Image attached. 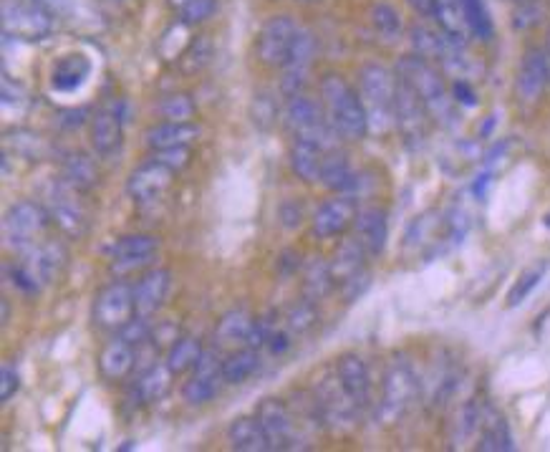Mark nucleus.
I'll list each match as a JSON object with an SVG mask.
<instances>
[{
	"label": "nucleus",
	"mask_w": 550,
	"mask_h": 452,
	"mask_svg": "<svg viewBox=\"0 0 550 452\" xmlns=\"http://www.w3.org/2000/svg\"><path fill=\"white\" fill-rule=\"evenodd\" d=\"M321 102L336 137L346 139V142L364 139V134L369 132V117H366L364 102L341 76L328 74L321 81Z\"/></svg>",
	"instance_id": "f257e3e1"
},
{
	"label": "nucleus",
	"mask_w": 550,
	"mask_h": 452,
	"mask_svg": "<svg viewBox=\"0 0 550 452\" xmlns=\"http://www.w3.org/2000/svg\"><path fill=\"white\" fill-rule=\"evenodd\" d=\"M397 76L422 99L432 119H439L445 124L455 122V107H452V99L447 96L445 79L434 69L432 61L422 59L419 54L404 56L397 64Z\"/></svg>",
	"instance_id": "f03ea898"
},
{
	"label": "nucleus",
	"mask_w": 550,
	"mask_h": 452,
	"mask_svg": "<svg viewBox=\"0 0 550 452\" xmlns=\"http://www.w3.org/2000/svg\"><path fill=\"white\" fill-rule=\"evenodd\" d=\"M399 76L379 64H366L359 71V96L369 117L371 132H384L394 124V102H397Z\"/></svg>",
	"instance_id": "7ed1b4c3"
},
{
	"label": "nucleus",
	"mask_w": 550,
	"mask_h": 452,
	"mask_svg": "<svg viewBox=\"0 0 550 452\" xmlns=\"http://www.w3.org/2000/svg\"><path fill=\"white\" fill-rule=\"evenodd\" d=\"M66 258L69 256L61 243H36L21 253V261L11 268L13 286L23 293H38L64 273Z\"/></svg>",
	"instance_id": "20e7f679"
},
{
	"label": "nucleus",
	"mask_w": 550,
	"mask_h": 452,
	"mask_svg": "<svg viewBox=\"0 0 550 452\" xmlns=\"http://www.w3.org/2000/svg\"><path fill=\"white\" fill-rule=\"evenodd\" d=\"M48 210H43L41 205L31 203V200H23V203L11 205V210L3 218V240L11 250L18 253H26L28 248L38 243L43 233L48 228Z\"/></svg>",
	"instance_id": "39448f33"
},
{
	"label": "nucleus",
	"mask_w": 550,
	"mask_h": 452,
	"mask_svg": "<svg viewBox=\"0 0 550 452\" xmlns=\"http://www.w3.org/2000/svg\"><path fill=\"white\" fill-rule=\"evenodd\" d=\"M53 16L36 0H6L3 6V36L13 41H43L51 33Z\"/></svg>",
	"instance_id": "423d86ee"
},
{
	"label": "nucleus",
	"mask_w": 550,
	"mask_h": 452,
	"mask_svg": "<svg viewBox=\"0 0 550 452\" xmlns=\"http://www.w3.org/2000/svg\"><path fill=\"white\" fill-rule=\"evenodd\" d=\"M137 316L134 286L114 281L101 288L94 298V324L104 331H122Z\"/></svg>",
	"instance_id": "0eeeda50"
},
{
	"label": "nucleus",
	"mask_w": 550,
	"mask_h": 452,
	"mask_svg": "<svg viewBox=\"0 0 550 452\" xmlns=\"http://www.w3.org/2000/svg\"><path fill=\"white\" fill-rule=\"evenodd\" d=\"M429 119H432V114L424 107L422 99L404 81H399L397 102H394V124H397L399 134H402L409 149H417L427 142Z\"/></svg>",
	"instance_id": "6e6552de"
},
{
	"label": "nucleus",
	"mask_w": 550,
	"mask_h": 452,
	"mask_svg": "<svg viewBox=\"0 0 550 452\" xmlns=\"http://www.w3.org/2000/svg\"><path fill=\"white\" fill-rule=\"evenodd\" d=\"M419 392L417 377H414L412 367L407 362H394L389 367L387 377H384V397H381V410L379 415L384 420H397L404 412L409 410V405L414 402Z\"/></svg>",
	"instance_id": "1a4fd4ad"
},
{
	"label": "nucleus",
	"mask_w": 550,
	"mask_h": 452,
	"mask_svg": "<svg viewBox=\"0 0 550 452\" xmlns=\"http://www.w3.org/2000/svg\"><path fill=\"white\" fill-rule=\"evenodd\" d=\"M296 36L298 26L291 16H273L258 36V59L270 69H283Z\"/></svg>",
	"instance_id": "9d476101"
},
{
	"label": "nucleus",
	"mask_w": 550,
	"mask_h": 452,
	"mask_svg": "<svg viewBox=\"0 0 550 452\" xmlns=\"http://www.w3.org/2000/svg\"><path fill=\"white\" fill-rule=\"evenodd\" d=\"M286 124L296 137L318 139V142L323 144H328V137L336 134L334 129H331V124H328L326 112H321V107L303 94H296L288 99ZM328 147H331V144H328Z\"/></svg>",
	"instance_id": "9b49d317"
},
{
	"label": "nucleus",
	"mask_w": 550,
	"mask_h": 452,
	"mask_svg": "<svg viewBox=\"0 0 550 452\" xmlns=\"http://www.w3.org/2000/svg\"><path fill=\"white\" fill-rule=\"evenodd\" d=\"M313 61H316V36H313L308 28H298V36L296 41H293L291 56H288L286 66H283L281 89L288 99L301 94L308 76H311Z\"/></svg>",
	"instance_id": "f8f14e48"
},
{
	"label": "nucleus",
	"mask_w": 550,
	"mask_h": 452,
	"mask_svg": "<svg viewBox=\"0 0 550 452\" xmlns=\"http://www.w3.org/2000/svg\"><path fill=\"white\" fill-rule=\"evenodd\" d=\"M48 215L66 235H84L86 215L79 203V190L61 180L48 192Z\"/></svg>",
	"instance_id": "ddd939ff"
},
{
	"label": "nucleus",
	"mask_w": 550,
	"mask_h": 452,
	"mask_svg": "<svg viewBox=\"0 0 550 452\" xmlns=\"http://www.w3.org/2000/svg\"><path fill=\"white\" fill-rule=\"evenodd\" d=\"M172 182H175V170L162 165V162H157L154 157H149L144 165H139L137 170L129 175L127 187H129V195H132L137 203L147 205V203H154V200H159L164 192L170 190Z\"/></svg>",
	"instance_id": "4468645a"
},
{
	"label": "nucleus",
	"mask_w": 550,
	"mask_h": 452,
	"mask_svg": "<svg viewBox=\"0 0 550 452\" xmlns=\"http://www.w3.org/2000/svg\"><path fill=\"white\" fill-rule=\"evenodd\" d=\"M159 240L152 235H124L112 248V271L119 276L139 271L157 258Z\"/></svg>",
	"instance_id": "2eb2a0df"
},
{
	"label": "nucleus",
	"mask_w": 550,
	"mask_h": 452,
	"mask_svg": "<svg viewBox=\"0 0 550 452\" xmlns=\"http://www.w3.org/2000/svg\"><path fill=\"white\" fill-rule=\"evenodd\" d=\"M356 203L351 195H339L334 200H326L321 208L313 213L311 228L316 238H334V235L346 233L349 228H354L356 220Z\"/></svg>",
	"instance_id": "dca6fc26"
},
{
	"label": "nucleus",
	"mask_w": 550,
	"mask_h": 452,
	"mask_svg": "<svg viewBox=\"0 0 550 452\" xmlns=\"http://www.w3.org/2000/svg\"><path fill=\"white\" fill-rule=\"evenodd\" d=\"M550 81V61L543 48H530L525 51L523 61H520L518 79H515V91L518 99L525 104L538 102V96Z\"/></svg>",
	"instance_id": "f3484780"
},
{
	"label": "nucleus",
	"mask_w": 550,
	"mask_h": 452,
	"mask_svg": "<svg viewBox=\"0 0 550 452\" xmlns=\"http://www.w3.org/2000/svg\"><path fill=\"white\" fill-rule=\"evenodd\" d=\"M258 422L268 437L270 450H286L296 440V425L281 399H265L258 407Z\"/></svg>",
	"instance_id": "a211bd4d"
},
{
	"label": "nucleus",
	"mask_w": 550,
	"mask_h": 452,
	"mask_svg": "<svg viewBox=\"0 0 550 452\" xmlns=\"http://www.w3.org/2000/svg\"><path fill=\"white\" fill-rule=\"evenodd\" d=\"M223 379V364L217 362L215 351H202L200 362L195 364V374L185 384V399L190 405H205L220 392Z\"/></svg>",
	"instance_id": "6ab92c4d"
},
{
	"label": "nucleus",
	"mask_w": 550,
	"mask_h": 452,
	"mask_svg": "<svg viewBox=\"0 0 550 452\" xmlns=\"http://www.w3.org/2000/svg\"><path fill=\"white\" fill-rule=\"evenodd\" d=\"M336 377H339L344 392L356 405V410H364V407L371 405V377L364 359L356 357V354H344L336 362Z\"/></svg>",
	"instance_id": "aec40b11"
},
{
	"label": "nucleus",
	"mask_w": 550,
	"mask_h": 452,
	"mask_svg": "<svg viewBox=\"0 0 550 452\" xmlns=\"http://www.w3.org/2000/svg\"><path fill=\"white\" fill-rule=\"evenodd\" d=\"M172 276L170 271L164 268H154V271L144 273L139 278V283L134 286V301H137V314L139 316H152L162 309V304L167 301V293H170Z\"/></svg>",
	"instance_id": "412c9836"
},
{
	"label": "nucleus",
	"mask_w": 550,
	"mask_h": 452,
	"mask_svg": "<svg viewBox=\"0 0 550 452\" xmlns=\"http://www.w3.org/2000/svg\"><path fill=\"white\" fill-rule=\"evenodd\" d=\"M137 367V349H134L132 341H127L124 336H117L114 341L101 349L99 354V372L101 377L109 379V382H119V379H127L129 374Z\"/></svg>",
	"instance_id": "4be33fe9"
},
{
	"label": "nucleus",
	"mask_w": 550,
	"mask_h": 452,
	"mask_svg": "<svg viewBox=\"0 0 550 452\" xmlns=\"http://www.w3.org/2000/svg\"><path fill=\"white\" fill-rule=\"evenodd\" d=\"M354 233H356V240L364 245L369 256H379L381 250L387 248V238H389L387 213L379 208L359 210L354 220Z\"/></svg>",
	"instance_id": "5701e85b"
},
{
	"label": "nucleus",
	"mask_w": 550,
	"mask_h": 452,
	"mask_svg": "<svg viewBox=\"0 0 550 452\" xmlns=\"http://www.w3.org/2000/svg\"><path fill=\"white\" fill-rule=\"evenodd\" d=\"M328 144L318 142V139L308 137H296L291 147V170L296 172V177H301L303 182H318L321 180V165L323 157L328 152Z\"/></svg>",
	"instance_id": "b1692460"
},
{
	"label": "nucleus",
	"mask_w": 550,
	"mask_h": 452,
	"mask_svg": "<svg viewBox=\"0 0 550 452\" xmlns=\"http://www.w3.org/2000/svg\"><path fill=\"white\" fill-rule=\"evenodd\" d=\"M434 18H437L439 31L445 33L452 43L465 46L470 41V21H467L465 0H437L434 3Z\"/></svg>",
	"instance_id": "393cba45"
},
{
	"label": "nucleus",
	"mask_w": 550,
	"mask_h": 452,
	"mask_svg": "<svg viewBox=\"0 0 550 452\" xmlns=\"http://www.w3.org/2000/svg\"><path fill=\"white\" fill-rule=\"evenodd\" d=\"M513 435H510V427L505 422V417L500 415L492 405L482 407L480 417V445L477 450L482 452H510L513 450Z\"/></svg>",
	"instance_id": "a878e982"
},
{
	"label": "nucleus",
	"mask_w": 550,
	"mask_h": 452,
	"mask_svg": "<svg viewBox=\"0 0 550 452\" xmlns=\"http://www.w3.org/2000/svg\"><path fill=\"white\" fill-rule=\"evenodd\" d=\"M122 117L112 109H101L94 119H91V144L101 157L114 155L122 147Z\"/></svg>",
	"instance_id": "bb28decb"
},
{
	"label": "nucleus",
	"mask_w": 550,
	"mask_h": 452,
	"mask_svg": "<svg viewBox=\"0 0 550 452\" xmlns=\"http://www.w3.org/2000/svg\"><path fill=\"white\" fill-rule=\"evenodd\" d=\"M200 139V127L192 122H162L147 132V144L154 149L190 147Z\"/></svg>",
	"instance_id": "cd10ccee"
},
{
	"label": "nucleus",
	"mask_w": 550,
	"mask_h": 452,
	"mask_svg": "<svg viewBox=\"0 0 550 452\" xmlns=\"http://www.w3.org/2000/svg\"><path fill=\"white\" fill-rule=\"evenodd\" d=\"M366 248L356 238L344 240L336 250L334 261H331V273H334L336 286H346L354 278L364 276V261H366Z\"/></svg>",
	"instance_id": "c85d7f7f"
},
{
	"label": "nucleus",
	"mask_w": 550,
	"mask_h": 452,
	"mask_svg": "<svg viewBox=\"0 0 550 452\" xmlns=\"http://www.w3.org/2000/svg\"><path fill=\"white\" fill-rule=\"evenodd\" d=\"M321 182L323 187H328V190L341 192V195H349L351 190L356 187V175L354 170H351V162L349 157L341 152V149L331 147L326 152V157H323V165H321Z\"/></svg>",
	"instance_id": "c756f323"
},
{
	"label": "nucleus",
	"mask_w": 550,
	"mask_h": 452,
	"mask_svg": "<svg viewBox=\"0 0 550 452\" xmlns=\"http://www.w3.org/2000/svg\"><path fill=\"white\" fill-rule=\"evenodd\" d=\"M253 324L255 319L245 309H233L228 314H223L215 329L217 346H223V349H240V344H248Z\"/></svg>",
	"instance_id": "7c9ffc66"
},
{
	"label": "nucleus",
	"mask_w": 550,
	"mask_h": 452,
	"mask_svg": "<svg viewBox=\"0 0 550 452\" xmlns=\"http://www.w3.org/2000/svg\"><path fill=\"white\" fill-rule=\"evenodd\" d=\"M91 74V64L86 56L69 54L56 61L51 74V84L56 91H76Z\"/></svg>",
	"instance_id": "2f4dec72"
},
{
	"label": "nucleus",
	"mask_w": 550,
	"mask_h": 452,
	"mask_svg": "<svg viewBox=\"0 0 550 452\" xmlns=\"http://www.w3.org/2000/svg\"><path fill=\"white\" fill-rule=\"evenodd\" d=\"M172 377H175V372L167 367V362L152 364V367L139 377L137 387H134L139 402H142V405H152V402H159V399L167 397L172 389Z\"/></svg>",
	"instance_id": "473e14b6"
},
{
	"label": "nucleus",
	"mask_w": 550,
	"mask_h": 452,
	"mask_svg": "<svg viewBox=\"0 0 550 452\" xmlns=\"http://www.w3.org/2000/svg\"><path fill=\"white\" fill-rule=\"evenodd\" d=\"M228 440H230V445H233V450H240V452L270 450L268 437H265L258 417H238V420L230 425Z\"/></svg>",
	"instance_id": "72a5a7b5"
},
{
	"label": "nucleus",
	"mask_w": 550,
	"mask_h": 452,
	"mask_svg": "<svg viewBox=\"0 0 550 452\" xmlns=\"http://www.w3.org/2000/svg\"><path fill=\"white\" fill-rule=\"evenodd\" d=\"M409 38H412L414 54H419L427 61H442L447 54V46H450V38L445 33L432 31L429 26H412Z\"/></svg>",
	"instance_id": "f704fd0d"
},
{
	"label": "nucleus",
	"mask_w": 550,
	"mask_h": 452,
	"mask_svg": "<svg viewBox=\"0 0 550 452\" xmlns=\"http://www.w3.org/2000/svg\"><path fill=\"white\" fill-rule=\"evenodd\" d=\"M202 357V346L200 341L192 339V336H177L172 341L170 351H167V367L175 374H185L190 369H195V364L200 362Z\"/></svg>",
	"instance_id": "c9c22d12"
},
{
	"label": "nucleus",
	"mask_w": 550,
	"mask_h": 452,
	"mask_svg": "<svg viewBox=\"0 0 550 452\" xmlns=\"http://www.w3.org/2000/svg\"><path fill=\"white\" fill-rule=\"evenodd\" d=\"M480 417H482V407L477 405L475 399L465 402V405L455 412V417H452L450 422L452 442H455V445H465L467 440H472V437L480 432Z\"/></svg>",
	"instance_id": "e433bc0d"
},
{
	"label": "nucleus",
	"mask_w": 550,
	"mask_h": 452,
	"mask_svg": "<svg viewBox=\"0 0 550 452\" xmlns=\"http://www.w3.org/2000/svg\"><path fill=\"white\" fill-rule=\"evenodd\" d=\"M258 369V351L255 349H238L233 351L228 359L223 362V379L225 384H243L253 377V372Z\"/></svg>",
	"instance_id": "4c0bfd02"
},
{
	"label": "nucleus",
	"mask_w": 550,
	"mask_h": 452,
	"mask_svg": "<svg viewBox=\"0 0 550 452\" xmlns=\"http://www.w3.org/2000/svg\"><path fill=\"white\" fill-rule=\"evenodd\" d=\"M64 180L69 182L71 187H76L79 192H84V190H91V187L96 185L99 175H96V167L89 157L71 155L69 160L64 162Z\"/></svg>",
	"instance_id": "58836bf2"
},
{
	"label": "nucleus",
	"mask_w": 550,
	"mask_h": 452,
	"mask_svg": "<svg viewBox=\"0 0 550 452\" xmlns=\"http://www.w3.org/2000/svg\"><path fill=\"white\" fill-rule=\"evenodd\" d=\"M334 273H331V263L316 261L306 268V281H303V291H306L308 301H321L331 288H334Z\"/></svg>",
	"instance_id": "ea45409f"
},
{
	"label": "nucleus",
	"mask_w": 550,
	"mask_h": 452,
	"mask_svg": "<svg viewBox=\"0 0 550 452\" xmlns=\"http://www.w3.org/2000/svg\"><path fill=\"white\" fill-rule=\"evenodd\" d=\"M545 271H548V263L538 261V263H533V266H528L523 273H520V278L515 281V286L510 288V293H508V306H510V309H515V306L523 304L525 298H528L530 293L535 291V286L543 281Z\"/></svg>",
	"instance_id": "a19ab883"
},
{
	"label": "nucleus",
	"mask_w": 550,
	"mask_h": 452,
	"mask_svg": "<svg viewBox=\"0 0 550 452\" xmlns=\"http://www.w3.org/2000/svg\"><path fill=\"white\" fill-rule=\"evenodd\" d=\"M172 3L180 11V21H185L187 26H197V23L207 21V18L215 16L217 8L215 0H172Z\"/></svg>",
	"instance_id": "79ce46f5"
},
{
	"label": "nucleus",
	"mask_w": 550,
	"mask_h": 452,
	"mask_svg": "<svg viewBox=\"0 0 550 452\" xmlns=\"http://www.w3.org/2000/svg\"><path fill=\"white\" fill-rule=\"evenodd\" d=\"M371 23H374L376 33H381L384 38H397L402 31V21H399V13L394 11L389 3H376L371 8Z\"/></svg>",
	"instance_id": "37998d69"
},
{
	"label": "nucleus",
	"mask_w": 550,
	"mask_h": 452,
	"mask_svg": "<svg viewBox=\"0 0 550 452\" xmlns=\"http://www.w3.org/2000/svg\"><path fill=\"white\" fill-rule=\"evenodd\" d=\"M467 3V21H470L472 36L480 41H490L492 38V21L482 0H465Z\"/></svg>",
	"instance_id": "c03bdc74"
},
{
	"label": "nucleus",
	"mask_w": 550,
	"mask_h": 452,
	"mask_svg": "<svg viewBox=\"0 0 550 452\" xmlns=\"http://www.w3.org/2000/svg\"><path fill=\"white\" fill-rule=\"evenodd\" d=\"M159 114H162L167 122H190L192 114H195V104H192L190 96L185 94L167 96V99L159 104Z\"/></svg>",
	"instance_id": "a18cd8bd"
},
{
	"label": "nucleus",
	"mask_w": 550,
	"mask_h": 452,
	"mask_svg": "<svg viewBox=\"0 0 550 452\" xmlns=\"http://www.w3.org/2000/svg\"><path fill=\"white\" fill-rule=\"evenodd\" d=\"M316 319V304L306 298V301L293 306L291 314H288V329H291L293 334H306V331H311L313 326H316Z\"/></svg>",
	"instance_id": "49530a36"
},
{
	"label": "nucleus",
	"mask_w": 550,
	"mask_h": 452,
	"mask_svg": "<svg viewBox=\"0 0 550 452\" xmlns=\"http://www.w3.org/2000/svg\"><path fill=\"white\" fill-rule=\"evenodd\" d=\"M152 157L162 165L172 167V170H185L190 165V147H177V149H154Z\"/></svg>",
	"instance_id": "de8ad7c7"
},
{
	"label": "nucleus",
	"mask_w": 550,
	"mask_h": 452,
	"mask_svg": "<svg viewBox=\"0 0 550 452\" xmlns=\"http://www.w3.org/2000/svg\"><path fill=\"white\" fill-rule=\"evenodd\" d=\"M255 102H258V104H253V119H255V124H258L260 129H268L270 124L275 122V114H278V109H275V102H273V99H270L268 94L258 96Z\"/></svg>",
	"instance_id": "09e8293b"
},
{
	"label": "nucleus",
	"mask_w": 550,
	"mask_h": 452,
	"mask_svg": "<svg viewBox=\"0 0 550 452\" xmlns=\"http://www.w3.org/2000/svg\"><path fill=\"white\" fill-rule=\"evenodd\" d=\"M538 21H540L538 0H518V8H515V26L533 28Z\"/></svg>",
	"instance_id": "8fccbe9b"
},
{
	"label": "nucleus",
	"mask_w": 550,
	"mask_h": 452,
	"mask_svg": "<svg viewBox=\"0 0 550 452\" xmlns=\"http://www.w3.org/2000/svg\"><path fill=\"white\" fill-rule=\"evenodd\" d=\"M18 389H21V374L11 364H3V369H0V402H8Z\"/></svg>",
	"instance_id": "3c124183"
},
{
	"label": "nucleus",
	"mask_w": 550,
	"mask_h": 452,
	"mask_svg": "<svg viewBox=\"0 0 550 452\" xmlns=\"http://www.w3.org/2000/svg\"><path fill=\"white\" fill-rule=\"evenodd\" d=\"M275 324L270 319H260L253 324V331L248 336V346L250 349H258V346H268L270 336H273Z\"/></svg>",
	"instance_id": "603ef678"
},
{
	"label": "nucleus",
	"mask_w": 550,
	"mask_h": 452,
	"mask_svg": "<svg viewBox=\"0 0 550 452\" xmlns=\"http://www.w3.org/2000/svg\"><path fill=\"white\" fill-rule=\"evenodd\" d=\"M36 3L43 8V11L51 13L53 18L74 16L76 6H79V0H36Z\"/></svg>",
	"instance_id": "864d4df0"
},
{
	"label": "nucleus",
	"mask_w": 550,
	"mask_h": 452,
	"mask_svg": "<svg viewBox=\"0 0 550 452\" xmlns=\"http://www.w3.org/2000/svg\"><path fill=\"white\" fill-rule=\"evenodd\" d=\"M452 99L465 104V107H475L477 104L475 91H472V86L467 84V81H455V84H452Z\"/></svg>",
	"instance_id": "5fc2aeb1"
},
{
	"label": "nucleus",
	"mask_w": 550,
	"mask_h": 452,
	"mask_svg": "<svg viewBox=\"0 0 550 452\" xmlns=\"http://www.w3.org/2000/svg\"><path fill=\"white\" fill-rule=\"evenodd\" d=\"M288 346H291V339H288V331H273V336H270L268 341V349L273 351V354H283V351H288Z\"/></svg>",
	"instance_id": "6e6d98bb"
},
{
	"label": "nucleus",
	"mask_w": 550,
	"mask_h": 452,
	"mask_svg": "<svg viewBox=\"0 0 550 452\" xmlns=\"http://www.w3.org/2000/svg\"><path fill=\"white\" fill-rule=\"evenodd\" d=\"M407 3L419 13V16H434V3H437V0H407Z\"/></svg>",
	"instance_id": "4d7b16f0"
},
{
	"label": "nucleus",
	"mask_w": 550,
	"mask_h": 452,
	"mask_svg": "<svg viewBox=\"0 0 550 452\" xmlns=\"http://www.w3.org/2000/svg\"><path fill=\"white\" fill-rule=\"evenodd\" d=\"M6 321H8V304L3 301V324H6Z\"/></svg>",
	"instance_id": "13d9d810"
},
{
	"label": "nucleus",
	"mask_w": 550,
	"mask_h": 452,
	"mask_svg": "<svg viewBox=\"0 0 550 452\" xmlns=\"http://www.w3.org/2000/svg\"><path fill=\"white\" fill-rule=\"evenodd\" d=\"M545 54H548V61H550V31H548V46H545Z\"/></svg>",
	"instance_id": "bf43d9fd"
},
{
	"label": "nucleus",
	"mask_w": 550,
	"mask_h": 452,
	"mask_svg": "<svg viewBox=\"0 0 550 452\" xmlns=\"http://www.w3.org/2000/svg\"><path fill=\"white\" fill-rule=\"evenodd\" d=\"M545 225H548V228H550V215H548V218H545Z\"/></svg>",
	"instance_id": "052dcab7"
},
{
	"label": "nucleus",
	"mask_w": 550,
	"mask_h": 452,
	"mask_svg": "<svg viewBox=\"0 0 550 452\" xmlns=\"http://www.w3.org/2000/svg\"><path fill=\"white\" fill-rule=\"evenodd\" d=\"M301 3H313V0H301Z\"/></svg>",
	"instance_id": "680f3d73"
}]
</instances>
